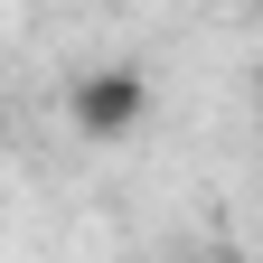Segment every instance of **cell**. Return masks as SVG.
<instances>
[{
	"mask_svg": "<svg viewBox=\"0 0 263 263\" xmlns=\"http://www.w3.org/2000/svg\"><path fill=\"white\" fill-rule=\"evenodd\" d=\"M66 122H76L85 141H132V132L151 122V85L132 76V66H94V76H76V94H66Z\"/></svg>",
	"mask_w": 263,
	"mask_h": 263,
	"instance_id": "cell-1",
	"label": "cell"
},
{
	"mask_svg": "<svg viewBox=\"0 0 263 263\" xmlns=\"http://www.w3.org/2000/svg\"><path fill=\"white\" fill-rule=\"evenodd\" d=\"M0 141H10V122H0Z\"/></svg>",
	"mask_w": 263,
	"mask_h": 263,
	"instance_id": "cell-2",
	"label": "cell"
}]
</instances>
